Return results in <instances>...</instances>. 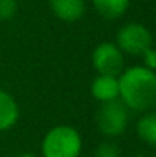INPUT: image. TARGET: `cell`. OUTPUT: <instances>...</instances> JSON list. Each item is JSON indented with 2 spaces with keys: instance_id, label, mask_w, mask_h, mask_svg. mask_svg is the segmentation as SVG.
I'll use <instances>...</instances> for the list:
<instances>
[{
  "instance_id": "cell-1",
  "label": "cell",
  "mask_w": 156,
  "mask_h": 157,
  "mask_svg": "<svg viewBox=\"0 0 156 157\" xmlns=\"http://www.w3.org/2000/svg\"><path fill=\"white\" fill-rule=\"evenodd\" d=\"M118 99L133 111L147 113L156 105V75L144 66L124 69L118 76Z\"/></svg>"
},
{
  "instance_id": "cell-2",
  "label": "cell",
  "mask_w": 156,
  "mask_h": 157,
  "mask_svg": "<svg viewBox=\"0 0 156 157\" xmlns=\"http://www.w3.org/2000/svg\"><path fill=\"white\" fill-rule=\"evenodd\" d=\"M83 139L77 128L70 125H57L51 128L42 140L43 157H80Z\"/></svg>"
},
{
  "instance_id": "cell-3",
  "label": "cell",
  "mask_w": 156,
  "mask_h": 157,
  "mask_svg": "<svg viewBox=\"0 0 156 157\" xmlns=\"http://www.w3.org/2000/svg\"><path fill=\"white\" fill-rule=\"evenodd\" d=\"M115 44L122 53L142 55L149 48L153 46V35L147 26L132 21L118 29Z\"/></svg>"
},
{
  "instance_id": "cell-4",
  "label": "cell",
  "mask_w": 156,
  "mask_h": 157,
  "mask_svg": "<svg viewBox=\"0 0 156 157\" xmlns=\"http://www.w3.org/2000/svg\"><path fill=\"white\" fill-rule=\"evenodd\" d=\"M127 107L119 99L103 102L97 113V125L98 130L107 137L121 136L129 124Z\"/></svg>"
},
{
  "instance_id": "cell-5",
  "label": "cell",
  "mask_w": 156,
  "mask_h": 157,
  "mask_svg": "<svg viewBox=\"0 0 156 157\" xmlns=\"http://www.w3.org/2000/svg\"><path fill=\"white\" fill-rule=\"evenodd\" d=\"M92 64L101 75L119 76L124 70V53L115 43L104 41L95 48L92 53Z\"/></svg>"
},
{
  "instance_id": "cell-6",
  "label": "cell",
  "mask_w": 156,
  "mask_h": 157,
  "mask_svg": "<svg viewBox=\"0 0 156 157\" xmlns=\"http://www.w3.org/2000/svg\"><path fill=\"white\" fill-rule=\"evenodd\" d=\"M90 93L92 96L103 102L115 101L119 96V84H118V76L112 75H101L98 73L97 78H94L90 84Z\"/></svg>"
},
{
  "instance_id": "cell-7",
  "label": "cell",
  "mask_w": 156,
  "mask_h": 157,
  "mask_svg": "<svg viewBox=\"0 0 156 157\" xmlns=\"http://www.w3.org/2000/svg\"><path fill=\"white\" fill-rule=\"evenodd\" d=\"M49 6L52 14L66 23L80 20L86 12V0H49Z\"/></svg>"
},
{
  "instance_id": "cell-8",
  "label": "cell",
  "mask_w": 156,
  "mask_h": 157,
  "mask_svg": "<svg viewBox=\"0 0 156 157\" xmlns=\"http://www.w3.org/2000/svg\"><path fill=\"white\" fill-rule=\"evenodd\" d=\"M18 105L14 96L6 90L0 89V131L9 130L18 121Z\"/></svg>"
},
{
  "instance_id": "cell-9",
  "label": "cell",
  "mask_w": 156,
  "mask_h": 157,
  "mask_svg": "<svg viewBox=\"0 0 156 157\" xmlns=\"http://www.w3.org/2000/svg\"><path fill=\"white\" fill-rule=\"evenodd\" d=\"M92 3L101 17L107 20H115L126 14L130 0H92Z\"/></svg>"
},
{
  "instance_id": "cell-10",
  "label": "cell",
  "mask_w": 156,
  "mask_h": 157,
  "mask_svg": "<svg viewBox=\"0 0 156 157\" xmlns=\"http://www.w3.org/2000/svg\"><path fill=\"white\" fill-rule=\"evenodd\" d=\"M136 134L149 147L156 145V114L153 110L144 113L139 117L136 124Z\"/></svg>"
},
{
  "instance_id": "cell-11",
  "label": "cell",
  "mask_w": 156,
  "mask_h": 157,
  "mask_svg": "<svg viewBox=\"0 0 156 157\" xmlns=\"http://www.w3.org/2000/svg\"><path fill=\"white\" fill-rule=\"evenodd\" d=\"M94 157H121V150L113 142H101L95 148Z\"/></svg>"
},
{
  "instance_id": "cell-12",
  "label": "cell",
  "mask_w": 156,
  "mask_h": 157,
  "mask_svg": "<svg viewBox=\"0 0 156 157\" xmlns=\"http://www.w3.org/2000/svg\"><path fill=\"white\" fill-rule=\"evenodd\" d=\"M17 0H0V20H11L17 14Z\"/></svg>"
},
{
  "instance_id": "cell-13",
  "label": "cell",
  "mask_w": 156,
  "mask_h": 157,
  "mask_svg": "<svg viewBox=\"0 0 156 157\" xmlns=\"http://www.w3.org/2000/svg\"><path fill=\"white\" fill-rule=\"evenodd\" d=\"M142 56V61H144V67H147V69H150V70H155L156 67V52L155 49H153V46L152 48H149L146 52L141 55Z\"/></svg>"
},
{
  "instance_id": "cell-14",
  "label": "cell",
  "mask_w": 156,
  "mask_h": 157,
  "mask_svg": "<svg viewBox=\"0 0 156 157\" xmlns=\"http://www.w3.org/2000/svg\"><path fill=\"white\" fill-rule=\"evenodd\" d=\"M17 157H38V156H35L32 153H22V154H18Z\"/></svg>"
}]
</instances>
